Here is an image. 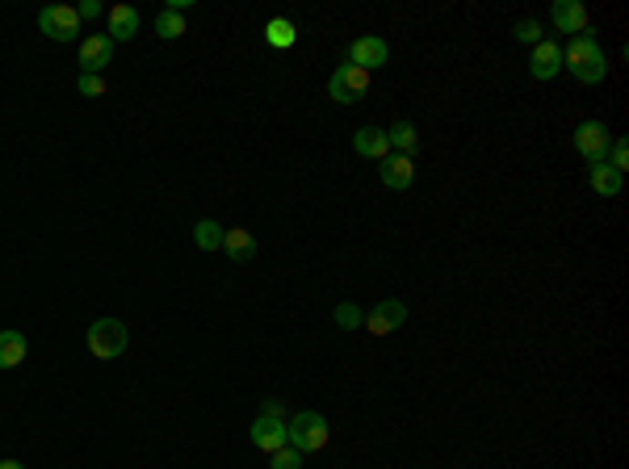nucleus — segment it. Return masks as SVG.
<instances>
[{
    "instance_id": "nucleus-1",
    "label": "nucleus",
    "mask_w": 629,
    "mask_h": 469,
    "mask_svg": "<svg viewBox=\"0 0 629 469\" xmlns=\"http://www.w3.org/2000/svg\"><path fill=\"white\" fill-rule=\"evenodd\" d=\"M563 67H571V76H575L579 84H600V80L608 76V59H604V46H600L596 34L592 30L575 34V38L563 46Z\"/></svg>"
},
{
    "instance_id": "nucleus-2",
    "label": "nucleus",
    "mask_w": 629,
    "mask_h": 469,
    "mask_svg": "<svg viewBox=\"0 0 629 469\" xmlns=\"http://www.w3.org/2000/svg\"><path fill=\"white\" fill-rule=\"evenodd\" d=\"M327 436H332V427H327V419L319 411H298L285 419V440H290V448H298V453H319V448L327 445Z\"/></svg>"
},
{
    "instance_id": "nucleus-3",
    "label": "nucleus",
    "mask_w": 629,
    "mask_h": 469,
    "mask_svg": "<svg viewBox=\"0 0 629 469\" xmlns=\"http://www.w3.org/2000/svg\"><path fill=\"white\" fill-rule=\"evenodd\" d=\"M126 344H131V331H126V323L122 318H97L93 327H88V352L97 360H114L126 352Z\"/></svg>"
},
{
    "instance_id": "nucleus-4",
    "label": "nucleus",
    "mask_w": 629,
    "mask_h": 469,
    "mask_svg": "<svg viewBox=\"0 0 629 469\" xmlns=\"http://www.w3.org/2000/svg\"><path fill=\"white\" fill-rule=\"evenodd\" d=\"M327 93H332L336 105H357V101L369 93V72H361V67H353V64H340L336 72H332V80H327Z\"/></svg>"
},
{
    "instance_id": "nucleus-5",
    "label": "nucleus",
    "mask_w": 629,
    "mask_h": 469,
    "mask_svg": "<svg viewBox=\"0 0 629 469\" xmlns=\"http://www.w3.org/2000/svg\"><path fill=\"white\" fill-rule=\"evenodd\" d=\"M38 30H43L46 38H55V43H72L80 34V13L72 9V5H46V9L38 13Z\"/></svg>"
},
{
    "instance_id": "nucleus-6",
    "label": "nucleus",
    "mask_w": 629,
    "mask_h": 469,
    "mask_svg": "<svg viewBox=\"0 0 629 469\" xmlns=\"http://www.w3.org/2000/svg\"><path fill=\"white\" fill-rule=\"evenodd\" d=\"M608 142H613V134H608V126L604 122H579V131H575V151L584 155L587 164L596 168V164H604V155H608Z\"/></svg>"
},
{
    "instance_id": "nucleus-7",
    "label": "nucleus",
    "mask_w": 629,
    "mask_h": 469,
    "mask_svg": "<svg viewBox=\"0 0 629 469\" xmlns=\"http://www.w3.org/2000/svg\"><path fill=\"white\" fill-rule=\"evenodd\" d=\"M391 59V46L382 43L378 34H365V38H353L348 43V51H344V64H353V67H361V72H374V67H382Z\"/></svg>"
},
{
    "instance_id": "nucleus-8",
    "label": "nucleus",
    "mask_w": 629,
    "mask_h": 469,
    "mask_svg": "<svg viewBox=\"0 0 629 469\" xmlns=\"http://www.w3.org/2000/svg\"><path fill=\"white\" fill-rule=\"evenodd\" d=\"M403 318H407V306H403L399 298H382V302L361 318V327H365L369 336H391L394 327H403Z\"/></svg>"
},
{
    "instance_id": "nucleus-9",
    "label": "nucleus",
    "mask_w": 629,
    "mask_h": 469,
    "mask_svg": "<svg viewBox=\"0 0 629 469\" xmlns=\"http://www.w3.org/2000/svg\"><path fill=\"white\" fill-rule=\"evenodd\" d=\"M252 445L261 448V453H277V448H285L290 440H285V419H273V415H256V424H252Z\"/></svg>"
},
{
    "instance_id": "nucleus-10",
    "label": "nucleus",
    "mask_w": 629,
    "mask_h": 469,
    "mask_svg": "<svg viewBox=\"0 0 629 469\" xmlns=\"http://www.w3.org/2000/svg\"><path fill=\"white\" fill-rule=\"evenodd\" d=\"M563 72V46L542 38V43L533 46V59H529V76L533 80H554Z\"/></svg>"
},
{
    "instance_id": "nucleus-11",
    "label": "nucleus",
    "mask_w": 629,
    "mask_h": 469,
    "mask_svg": "<svg viewBox=\"0 0 629 469\" xmlns=\"http://www.w3.org/2000/svg\"><path fill=\"white\" fill-rule=\"evenodd\" d=\"M109 59H114V43H109V34H88L85 43H80V72L101 76V67H109Z\"/></svg>"
},
{
    "instance_id": "nucleus-12",
    "label": "nucleus",
    "mask_w": 629,
    "mask_h": 469,
    "mask_svg": "<svg viewBox=\"0 0 629 469\" xmlns=\"http://www.w3.org/2000/svg\"><path fill=\"white\" fill-rule=\"evenodd\" d=\"M412 181H415V160H407V155H386L382 160V185L386 189H412Z\"/></svg>"
},
{
    "instance_id": "nucleus-13",
    "label": "nucleus",
    "mask_w": 629,
    "mask_h": 469,
    "mask_svg": "<svg viewBox=\"0 0 629 469\" xmlns=\"http://www.w3.org/2000/svg\"><path fill=\"white\" fill-rule=\"evenodd\" d=\"M105 34H109V43H131L135 34H139V13H135L131 5H114V9H109Z\"/></svg>"
},
{
    "instance_id": "nucleus-14",
    "label": "nucleus",
    "mask_w": 629,
    "mask_h": 469,
    "mask_svg": "<svg viewBox=\"0 0 629 469\" xmlns=\"http://www.w3.org/2000/svg\"><path fill=\"white\" fill-rule=\"evenodd\" d=\"M550 17L563 34H584L587 30V9L579 5V0H554Z\"/></svg>"
},
{
    "instance_id": "nucleus-15",
    "label": "nucleus",
    "mask_w": 629,
    "mask_h": 469,
    "mask_svg": "<svg viewBox=\"0 0 629 469\" xmlns=\"http://www.w3.org/2000/svg\"><path fill=\"white\" fill-rule=\"evenodd\" d=\"M353 147H357V155L378 160V164L391 155V139H386V131H378V126H361V131L353 134Z\"/></svg>"
},
{
    "instance_id": "nucleus-16",
    "label": "nucleus",
    "mask_w": 629,
    "mask_h": 469,
    "mask_svg": "<svg viewBox=\"0 0 629 469\" xmlns=\"http://www.w3.org/2000/svg\"><path fill=\"white\" fill-rule=\"evenodd\" d=\"M30 357V339L22 331H0V369H17Z\"/></svg>"
},
{
    "instance_id": "nucleus-17",
    "label": "nucleus",
    "mask_w": 629,
    "mask_h": 469,
    "mask_svg": "<svg viewBox=\"0 0 629 469\" xmlns=\"http://www.w3.org/2000/svg\"><path fill=\"white\" fill-rule=\"evenodd\" d=\"M386 139H391V147H394L399 155H407V160H412V155L420 151V131H415L412 122H403V118L394 122L391 131H386Z\"/></svg>"
},
{
    "instance_id": "nucleus-18",
    "label": "nucleus",
    "mask_w": 629,
    "mask_h": 469,
    "mask_svg": "<svg viewBox=\"0 0 629 469\" xmlns=\"http://www.w3.org/2000/svg\"><path fill=\"white\" fill-rule=\"evenodd\" d=\"M223 251H227L235 264H244V260H252V256H256V239H252L244 227H235V230H227V235H223Z\"/></svg>"
},
{
    "instance_id": "nucleus-19",
    "label": "nucleus",
    "mask_w": 629,
    "mask_h": 469,
    "mask_svg": "<svg viewBox=\"0 0 629 469\" xmlns=\"http://www.w3.org/2000/svg\"><path fill=\"white\" fill-rule=\"evenodd\" d=\"M265 38H269V46H277V51H290V46L298 43V30H294V22H285V17H273V22L265 25Z\"/></svg>"
},
{
    "instance_id": "nucleus-20",
    "label": "nucleus",
    "mask_w": 629,
    "mask_h": 469,
    "mask_svg": "<svg viewBox=\"0 0 629 469\" xmlns=\"http://www.w3.org/2000/svg\"><path fill=\"white\" fill-rule=\"evenodd\" d=\"M223 235H227V230L218 227L215 219H202V222H194V243L202 251H218L223 248Z\"/></svg>"
},
{
    "instance_id": "nucleus-21",
    "label": "nucleus",
    "mask_w": 629,
    "mask_h": 469,
    "mask_svg": "<svg viewBox=\"0 0 629 469\" xmlns=\"http://www.w3.org/2000/svg\"><path fill=\"white\" fill-rule=\"evenodd\" d=\"M587 181H592V189H596L600 197H617L621 193V172H613L608 164H596L592 172H587Z\"/></svg>"
},
{
    "instance_id": "nucleus-22",
    "label": "nucleus",
    "mask_w": 629,
    "mask_h": 469,
    "mask_svg": "<svg viewBox=\"0 0 629 469\" xmlns=\"http://www.w3.org/2000/svg\"><path fill=\"white\" fill-rule=\"evenodd\" d=\"M155 34H160L164 43H176V38L185 34V17L176 9H164L160 17H155Z\"/></svg>"
},
{
    "instance_id": "nucleus-23",
    "label": "nucleus",
    "mask_w": 629,
    "mask_h": 469,
    "mask_svg": "<svg viewBox=\"0 0 629 469\" xmlns=\"http://www.w3.org/2000/svg\"><path fill=\"white\" fill-rule=\"evenodd\" d=\"M604 164L613 168V172H621V176H625V168H629V147H625V139H613V142H608Z\"/></svg>"
},
{
    "instance_id": "nucleus-24",
    "label": "nucleus",
    "mask_w": 629,
    "mask_h": 469,
    "mask_svg": "<svg viewBox=\"0 0 629 469\" xmlns=\"http://www.w3.org/2000/svg\"><path fill=\"white\" fill-rule=\"evenodd\" d=\"M269 469H303V453H298V448H277V453H273L269 457Z\"/></svg>"
},
{
    "instance_id": "nucleus-25",
    "label": "nucleus",
    "mask_w": 629,
    "mask_h": 469,
    "mask_svg": "<svg viewBox=\"0 0 629 469\" xmlns=\"http://www.w3.org/2000/svg\"><path fill=\"white\" fill-rule=\"evenodd\" d=\"M76 88H80V97H105V76H93V72H80Z\"/></svg>"
},
{
    "instance_id": "nucleus-26",
    "label": "nucleus",
    "mask_w": 629,
    "mask_h": 469,
    "mask_svg": "<svg viewBox=\"0 0 629 469\" xmlns=\"http://www.w3.org/2000/svg\"><path fill=\"white\" fill-rule=\"evenodd\" d=\"M361 318H365V315H361V310H357L353 302H340V306H336V323H340L344 331H357V327H361Z\"/></svg>"
},
{
    "instance_id": "nucleus-27",
    "label": "nucleus",
    "mask_w": 629,
    "mask_h": 469,
    "mask_svg": "<svg viewBox=\"0 0 629 469\" xmlns=\"http://www.w3.org/2000/svg\"><path fill=\"white\" fill-rule=\"evenodd\" d=\"M516 38H521V43H542V25L537 22H516Z\"/></svg>"
},
{
    "instance_id": "nucleus-28",
    "label": "nucleus",
    "mask_w": 629,
    "mask_h": 469,
    "mask_svg": "<svg viewBox=\"0 0 629 469\" xmlns=\"http://www.w3.org/2000/svg\"><path fill=\"white\" fill-rule=\"evenodd\" d=\"M261 415H273V419H285V403H282V398H265Z\"/></svg>"
},
{
    "instance_id": "nucleus-29",
    "label": "nucleus",
    "mask_w": 629,
    "mask_h": 469,
    "mask_svg": "<svg viewBox=\"0 0 629 469\" xmlns=\"http://www.w3.org/2000/svg\"><path fill=\"white\" fill-rule=\"evenodd\" d=\"M76 13H80V22H88V17H101V5L97 0H85V5H76Z\"/></svg>"
},
{
    "instance_id": "nucleus-30",
    "label": "nucleus",
    "mask_w": 629,
    "mask_h": 469,
    "mask_svg": "<svg viewBox=\"0 0 629 469\" xmlns=\"http://www.w3.org/2000/svg\"><path fill=\"white\" fill-rule=\"evenodd\" d=\"M0 469H25V465H22V461H13V457H5V461H0Z\"/></svg>"
}]
</instances>
